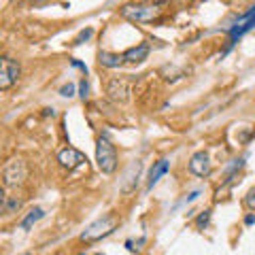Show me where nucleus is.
Returning a JSON list of instances; mask_svg holds the SVG:
<instances>
[{
	"mask_svg": "<svg viewBox=\"0 0 255 255\" xmlns=\"http://www.w3.org/2000/svg\"><path fill=\"white\" fill-rule=\"evenodd\" d=\"M96 164H98V168L105 174H113L117 168V151L107 134L100 136L98 145H96Z\"/></svg>",
	"mask_w": 255,
	"mask_h": 255,
	"instance_id": "nucleus-3",
	"label": "nucleus"
},
{
	"mask_svg": "<svg viewBox=\"0 0 255 255\" xmlns=\"http://www.w3.org/2000/svg\"><path fill=\"white\" fill-rule=\"evenodd\" d=\"M168 170H170V162H168V159H159V162H155V164H153V168H151V172H149L147 189H153V185H157L159 179H162Z\"/></svg>",
	"mask_w": 255,
	"mask_h": 255,
	"instance_id": "nucleus-11",
	"label": "nucleus"
},
{
	"mask_svg": "<svg viewBox=\"0 0 255 255\" xmlns=\"http://www.w3.org/2000/svg\"><path fill=\"white\" fill-rule=\"evenodd\" d=\"M0 179H2V185L6 189L23 185L28 179V164L21 157H11L9 162H4L2 170H0Z\"/></svg>",
	"mask_w": 255,
	"mask_h": 255,
	"instance_id": "nucleus-2",
	"label": "nucleus"
},
{
	"mask_svg": "<svg viewBox=\"0 0 255 255\" xmlns=\"http://www.w3.org/2000/svg\"><path fill=\"white\" fill-rule=\"evenodd\" d=\"M117 226V221L111 217V215H107V217H102L98 221H94L90 223L85 230H83V234H81V241L83 243H96V241H102L105 236L109 234H113V230Z\"/></svg>",
	"mask_w": 255,
	"mask_h": 255,
	"instance_id": "nucleus-4",
	"label": "nucleus"
},
{
	"mask_svg": "<svg viewBox=\"0 0 255 255\" xmlns=\"http://www.w3.org/2000/svg\"><path fill=\"white\" fill-rule=\"evenodd\" d=\"M209 221H211V211H202L200 215H198V219H196V228L204 230L206 226H209Z\"/></svg>",
	"mask_w": 255,
	"mask_h": 255,
	"instance_id": "nucleus-15",
	"label": "nucleus"
},
{
	"mask_svg": "<svg viewBox=\"0 0 255 255\" xmlns=\"http://www.w3.org/2000/svg\"><path fill=\"white\" fill-rule=\"evenodd\" d=\"M142 170V162L140 159H134V162L128 166V170L124 172V181H122V194H132L138 185V177Z\"/></svg>",
	"mask_w": 255,
	"mask_h": 255,
	"instance_id": "nucleus-8",
	"label": "nucleus"
},
{
	"mask_svg": "<svg viewBox=\"0 0 255 255\" xmlns=\"http://www.w3.org/2000/svg\"><path fill=\"white\" fill-rule=\"evenodd\" d=\"M98 62H100V66H105V68H119V66H124L126 64L124 53L119 55V53H111V51H100L98 53Z\"/></svg>",
	"mask_w": 255,
	"mask_h": 255,
	"instance_id": "nucleus-12",
	"label": "nucleus"
},
{
	"mask_svg": "<svg viewBox=\"0 0 255 255\" xmlns=\"http://www.w3.org/2000/svg\"><path fill=\"white\" fill-rule=\"evenodd\" d=\"M70 64H73V66H75V68H81V70H83V73H87L85 64H81V62H79V60H73V62H70Z\"/></svg>",
	"mask_w": 255,
	"mask_h": 255,
	"instance_id": "nucleus-20",
	"label": "nucleus"
},
{
	"mask_svg": "<svg viewBox=\"0 0 255 255\" xmlns=\"http://www.w3.org/2000/svg\"><path fill=\"white\" fill-rule=\"evenodd\" d=\"M228 2H234V0H228Z\"/></svg>",
	"mask_w": 255,
	"mask_h": 255,
	"instance_id": "nucleus-22",
	"label": "nucleus"
},
{
	"mask_svg": "<svg viewBox=\"0 0 255 255\" xmlns=\"http://www.w3.org/2000/svg\"><path fill=\"white\" fill-rule=\"evenodd\" d=\"M43 217H45V211H43V209H32V211L26 215V217L21 219L19 228H21V230H30L38 219H43Z\"/></svg>",
	"mask_w": 255,
	"mask_h": 255,
	"instance_id": "nucleus-13",
	"label": "nucleus"
},
{
	"mask_svg": "<svg viewBox=\"0 0 255 255\" xmlns=\"http://www.w3.org/2000/svg\"><path fill=\"white\" fill-rule=\"evenodd\" d=\"M58 162H60L62 168L75 170L77 166H81L85 162V155L81 153V151H77L75 147H66V149H62L58 153Z\"/></svg>",
	"mask_w": 255,
	"mask_h": 255,
	"instance_id": "nucleus-9",
	"label": "nucleus"
},
{
	"mask_svg": "<svg viewBox=\"0 0 255 255\" xmlns=\"http://www.w3.org/2000/svg\"><path fill=\"white\" fill-rule=\"evenodd\" d=\"M213 170V164H211V157L206 151H196L189 159V172L196 174V177H209Z\"/></svg>",
	"mask_w": 255,
	"mask_h": 255,
	"instance_id": "nucleus-7",
	"label": "nucleus"
},
{
	"mask_svg": "<svg viewBox=\"0 0 255 255\" xmlns=\"http://www.w3.org/2000/svg\"><path fill=\"white\" fill-rule=\"evenodd\" d=\"M92 36H94V28H85V30H81V32L77 34L75 45H81V43H85V41H90Z\"/></svg>",
	"mask_w": 255,
	"mask_h": 255,
	"instance_id": "nucleus-16",
	"label": "nucleus"
},
{
	"mask_svg": "<svg viewBox=\"0 0 255 255\" xmlns=\"http://www.w3.org/2000/svg\"><path fill=\"white\" fill-rule=\"evenodd\" d=\"M164 11V2H138V4H124L119 13L122 17L134 23H151Z\"/></svg>",
	"mask_w": 255,
	"mask_h": 255,
	"instance_id": "nucleus-1",
	"label": "nucleus"
},
{
	"mask_svg": "<svg viewBox=\"0 0 255 255\" xmlns=\"http://www.w3.org/2000/svg\"><path fill=\"white\" fill-rule=\"evenodd\" d=\"M4 213H17L19 206H21V198H15V196H4Z\"/></svg>",
	"mask_w": 255,
	"mask_h": 255,
	"instance_id": "nucleus-14",
	"label": "nucleus"
},
{
	"mask_svg": "<svg viewBox=\"0 0 255 255\" xmlns=\"http://www.w3.org/2000/svg\"><path fill=\"white\" fill-rule=\"evenodd\" d=\"M245 223H247V226H253V223H255V215H247Z\"/></svg>",
	"mask_w": 255,
	"mask_h": 255,
	"instance_id": "nucleus-21",
	"label": "nucleus"
},
{
	"mask_svg": "<svg viewBox=\"0 0 255 255\" xmlns=\"http://www.w3.org/2000/svg\"><path fill=\"white\" fill-rule=\"evenodd\" d=\"M107 96L117 105H126L130 100V81L124 77H115L107 83Z\"/></svg>",
	"mask_w": 255,
	"mask_h": 255,
	"instance_id": "nucleus-6",
	"label": "nucleus"
},
{
	"mask_svg": "<svg viewBox=\"0 0 255 255\" xmlns=\"http://www.w3.org/2000/svg\"><path fill=\"white\" fill-rule=\"evenodd\" d=\"M245 204H247V209L255 211V187H253V189H249V194L245 196Z\"/></svg>",
	"mask_w": 255,
	"mask_h": 255,
	"instance_id": "nucleus-17",
	"label": "nucleus"
},
{
	"mask_svg": "<svg viewBox=\"0 0 255 255\" xmlns=\"http://www.w3.org/2000/svg\"><path fill=\"white\" fill-rule=\"evenodd\" d=\"M19 75H21V66L19 62H15L11 58H2L0 62V90L6 92L19 81Z\"/></svg>",
	"mask_w": 255,
	"mask_h": 255,
	"instance_id": "nucleus-5",
	"label": "nucleus"
},
{
	"mask_svg": "<svg viewBox=\"0 0 255 255\" xmlns=\"http://www.w3.org/2000/svg\"><path fill=\"white\" fill-rule=\"evenodd\" d=\"M87 92H90V85H87V81H85V79H81V83H79V96H81V98L85 100L87 96H90Z\"/></svg>",
	"mask_w": 255,
	"mask_h": 255,
	"instance_id": "nucleus-19",
	"label": "nucleus"
},
{
	"mask_svg": "<svg viewBox=\"0 0 255 255\" xmlns=\"http://www.w3.org/2000/svg\"><path fill=\"white\" fill-rule=\"evenodd\" d=\"M60 94L64 96V98H73V96H75V83H68V85H64L62 90H60Z\"/></svg>",
	"mask_w": 255,
	"mask_h": 255,
	"instance_id": "nucleus-18",
	"label": "nucleus"
},
{
	"mask_svg": "<svg viewBox=\"0 0 255 255\" xmlns=\"http://www.w3.org/2000/svg\"><path fill=\"white\" fill-rule=\"evenodd\" d=\"M149 51H151V47L147 43H138L136 47H130V49L124 51V60L126 64H140L149 58Z\"/></svg>",
	"mask_w": 255,
	"mask_h": 255,
	"instance_id": "nucleus-10",
	"label": "nucleus"
}]
</instances>
